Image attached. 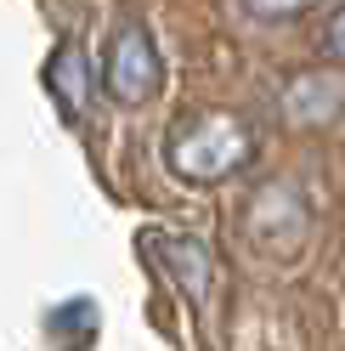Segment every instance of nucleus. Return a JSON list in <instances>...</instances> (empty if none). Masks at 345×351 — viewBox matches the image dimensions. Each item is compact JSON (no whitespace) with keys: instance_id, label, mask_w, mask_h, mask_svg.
I'll return each instance as SVG.
<instances>
[{"instance_id":"nucleus-1","label":"nucleus","mask_w":345,"mask_h":351,"mask_svg":"<svg viewBox=\"0 0 345 351\" xmlns=\"http://www.w3.org/2000/svg\"><path fill=\"white\" fill-rule=\"evenodd\" d=\"M249 159V130L227 114H209V119H192L176 142H170V165L192 182H221Z\"/></svg>"},{"instance_id":"nucleus-2","label":"nucleus","mask_w":345,"mask_h":351,"mask_svg":"<svg viewBox=\"0 0 345 351\" xmlns=\"http://www.w3.org/2000/svg\"><path fill=\"white\" fill-rule=\"evenodd\" d=\"M159 80H164V62H159L153 34H147L142 23H125V29L114 34V46H107V62H102L107 97L125 102V108H142L147 97L159 91Z\"/></svg>"},{"instance_id":"nucleus-3","label":"nucleus","mask_w":345,"mask_h":351,"mask_svg":"<svg viewBox=\"0 0 345 351\" xmlns=\"http://www.w3.org/2000/svg\"><path fill=\"white\" fill-rule=\"evenodd\" d=\"M51 91L62 97V108H68V114H85V57L74 51V46H62L57 57H51Z\"/></svg>"},{"instance_id":"nucleus-4","label":"nucleus","mask_w":345,"mask_h":351,"mask_svg":"<svg viewBox=\"0 0 345 351\" xmlns=\"http://www.w3.org/2000/svg\"><path fill=\"white\" fill-rule=\"evenodd\" d=\"M244 6L255 12V17H300V12H311V6H322V0H244Z\"/></svg>"}]
</instances>
